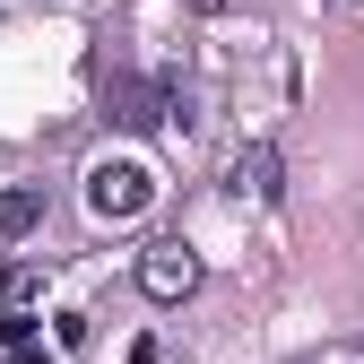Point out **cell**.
Returning a JSON list of instances; mask_svg holds the SVG:
<instances>
[{
  "label": "cell",
  "instance_id": "obj_1",
  "mask_svg": "<svg viewBox=\"0 0 364 364\" xmlns=\"http://www.w3.org/2000/svg\"><path fill=\"white\" fill-rule=\"evenodd\" d=\"M87 208H96L105 225H130V217H148L156 208V173L139 156H105L96 173H87Z\"/></svg>",
  "mask_w": 364,
  "mask_h": 364
},
{
  "label": "cell",
  "instance_id": "obj_2",
  "mask_svg": "<svg viewBox=\"0 0 364 364\" xmlns=\"http://www.w3.org/2000/svg\"><path fill=\"white\" fill-rule=\"evenodd\" d=\"M139 295H148V304L200 295V252H191V243H148V252H139Z\"/></svg>",
  "mask_w": 364,
  "mask_h": 364
},
{
  "label": "cell",
  "instance_id": "obj_3",
  "mask_svg": "<svg viewBox=\"0 0 364 364\" xmlns=\"http://www.w3.org/2000/svg\"><path fill=\"white\" fill-rule=\"evenodd\" d=\"M225 191H235V200H278V191H287V182H278V148L252 139L235 165H225Z\"/></svg>",
  "mask_w": 364,
  "mask_h": 364
},
{
  "label": "cell",
  "instance_id": "obj_4",
  "mask_svg": "<svg viewBox=\"0 0 364 364\" xmlns=\"http://www.w3.org/2000/svg\"><path fill=\"white\" fill-rule=\"evenodd\" d=\"M43 225V182H9L0 191V243H26Z\"/></svg>",
  "mask_w": 364,
  "mask_h": 364
},
{
  "label": "cell",
  "instance_id": "obj_5",
  "mask_svg": "<svg viewBox=\"0 0 364 364\" xmlns=\"http://www.w3.org/2000/svg\"><path fill=\"white\" fill-rule=\"evenodd\" d=\"M35 304H43V269L9 260V269H0V321H9V312H35Z\"/></svg>",
  "mask_w": 364,
  "mask_h": 364
},
{
  "label": "cell",
  "instance_id": "obj_6",
  "mask_svg": "<svg viewBox=\"0 0 364 364\" xmlns=\"http://www.w3.org/2000/svg\"><path fill=\"white\" fill-rule=\"evenodd\" d=\"M9 364H61V355H53V347H35V338H26V347H9Z\"/></svg>",
  "mask_w": 364,
  "mask_h": 364
},
{
  "label": "cell",
  "instance_id": "obj_7",
  "mask_svg": "<svg viewBox=\"0 0 364 364\" xmlns=\"http://www.w3.org/2000/svg\"><path fill=\"white\" fill-rule=\"evenodd\" d=\"M191 9H208V18H217V9H225V0H191Z\"/></svg>",
  "mask_w": 364,
  "mask_h": 364
}]
</instances>
